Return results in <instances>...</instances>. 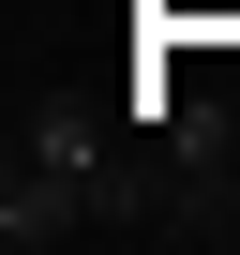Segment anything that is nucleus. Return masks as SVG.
<instances>
[{
    "label": "nucleus",
    "mask_w": 240,
    "mask_h": 255,
    "mask_svg": "<svg viewBox=\"0 0 240 255\" xmlns=\"http://www.w3.org/2000/svg\"><path fill=\"white\" fill-rule=\"evenodd\" d=\"M75 225H90V180H75V165H45V150L0 165V255H60Z\"/></svg>",
    "instance_id": "f257e3e1"
},
{
    "label": "nucleus",
    "mask_w": 240,
    "mask_h": 255,
    "mask_svg": "<svg viewBox=\"0 0 240 255\" xmlns=\"http://www.w3.org/2000/svg\"><path fill=\"white\" fill-rule=\"evenodd\" d=\"M15 150H45V165H75V180L105 195V120H90V105H45V120H30Z\"/></svg>",
    "instance_id": "f03ea898"
},
{
    "label": "nucleus",
    "mask_w": 240,
    "mask_h": 255,
    "mask_svg": "<svg viewBox=\"0 0 240 255\" xmlns=\"http://www.w3.org/2000/svg\"><path fill=\"white\" fill-rule=\"evenodd\" d=\"M225 240H240V225H225Z\"/></svg>",
    "instance_id": "7ed1b4c3"
}]
</instances>
